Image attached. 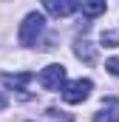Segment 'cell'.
<instances>
[{
	"label": "cell",
	"instance_id": "6da1fadb",
	"mask_svg": "<svg viewBox=\"0 0 119 122\" xmlns=\"http://www.w3.org/2000/svg\"><path fill=\"white\" fill-rule=\"evenodd\" d=\"M43 29H45V17L40 14V11H31V14H26V20L20 23V43L23 46H34L37 43V37L43 34Z\"/></svg>",
	"mask_w": 119,
	"mask_h": 122
},
{
	"label": "cell",
	"instance_id": "7a4b0ae2",
	"mask_svg": "<svg viewBox=\"0 0 119 122\" xmlns=\"http://www.w3.org/2000/svg\"><path fill=\"white\" fill-rule=\"evenodd\" d=\"M91 91H94V82L91 80H71L62 88V99L68 105H79V102H85L91 97Z\"/></svg>",
	"mask_w": 119,
	"mask_h": 122
},
{
	"label": "cell",
	"instance_id": "3957f363",
	"mask_svg": "<svg viewBox=\"0 0 119 122\" xmlns=\"http://www.w3.org/2000/svg\"><path fill=\"white\" fill-rule=\"evenodd\" d=\"M40 85L45 88V91H62L65 88V65H45L43 71H40Z\"/></svg>",
	"mask_w": 119,
	"mask_h": 122
},
{
	"label": "cell",
	"instance_id": "277c9868",
	"mask_svg": "<svg viewBox=\"0 0 119 122\" xmlns=\"http://www.w3.org/2000/svg\"><path fill=\"white\" fill-rule=\"evenodd\" d=\"M45 11L54 17H68L74 11H79V3L77 0H45Z\"/></svg>",
	"mask_w": 119,
	"mask_h": 122
},
{
	"label": "cell",
	"instance_id": "5b68a950",
	"mask_svg": "<svg viewBox=\"0 0 119 122\" xmlns=\"http://www.w3.org/2000/svg\"><path fill=\"white\" fill-rule=\"evenodd\" d=\"M94 122H119V102L114 97L102 102V108L94 114Z\"/></svg>",
	"mask_w": 119,
	"mask_h": 122
},
{
	"label": "cell",
	"instance_id": "8992f818",
	"mask_svg": "<svg viewBox=\"0 0 119 122\" xmlns=\"http://www.w3.org/2000/svg\"><path fill=\"white\" fill-rule=\"evenodd\" d=\"M31 80H34L31 71H23V74H3V82H6L9 88H14V91H26V85H29Z\"/></svg>",
	"mask_w": 119,
	"mask_h": 122
},
{
	"label": "cell",
	"instance_id": "52a82bcc",
	"mask_svg": "<svg viewBox=\"0 0 119 122\" xmlns=\"http://www.w3.org/2000/svg\"><path fill=\"white\" fill-rule=\"evenodd\" d=\"M74 54H77L79 60H85V62H94V57H96V51H94V46H91L88 40H77Z\"/></svg>",
	"mask_w": 119,
	"mask_h": 122
},
{
	"label": "cell",
	"instance_id": "ba28073f",
	"mask_svg": "<svg viewBox=\"0 0 119 122\" xmlns=\"http://www.w3.org/2000/svg\"><path fill=\"white\" fill-rule=\"evenodd\" d=\"M79 9H82V14H85V17H96V14H105V9H108V6L99 0V3H82Z\"/></svg>",
	"mask_w": 119,
	"mask_h": 122
},
{
	"label": "cell",
	"instance_id": "9c48e42d",
	"mask_svg": "<svg viewBox=\"0 0 119 122\" xmlns=\"http://www.w3.org/2000/svg\"><path fill=\"white\" fill-rule=\"evenodd\" d=\"M48 119H51V122H74V119H71V114L57 111V108H51V111H48Z\"/></svg>",
	"mask_w": 119,
	"mask_h": 122
},
{
	"label": "cell",
	"instance_id": "30bf717a",
	"mask_svg": "<svg viewBox=\"0 0 119 122\" xmlns=\"http://www.w3.org/2000/svg\"><path fill=\"white\" fill-rule=\"evenodd\" d=\"M102 46H105V48H116V46H119V37L114 34V31H102Z\"/></svg>",
	"mask_w": 119,
	"mask_h": 122
},
{
	"label": "cell",
	"instance_id": "8fae6325",
	"mask_svg": "<svg viewBox=\"0 0 119 122\" xmlns=\"http://www.w3.org/2000/svg\"><path fill=\"white\" fill-rule=\"evenodd\" d=\"M105 68H108V71H111L114 77H119V57H111V60L105 62Z\"/></svg>",
	"mask_w": 119,
	"mask_h": 122
},
{
	"label": "cell",
	"instance_id": "7c38bea8",
	"mask_svg": "<svg viewBox=\"0 0 119 122\" xmlns=\"http://www.w3.org/2000/svg\"><path fill=\"white\" fill-rule=\"evenodd\" d=\"M3 108H6V97L0 94V111H3Z\"/></svg>",
	"mask_w": 119,
	"mask_h": 122
}]
</instances>
